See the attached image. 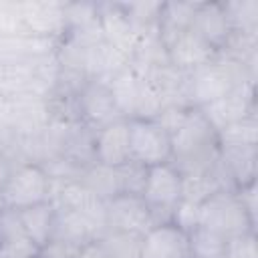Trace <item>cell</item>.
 I'll use <instances>...</instances> for the list:
<instances>
[{"instance_id":"1","label":"cell","mask_w":258,"mask_h":258,"mask_svg":"<svg viewBox=\"0 0 258 258\" xmlns=\"http://www.w3.org/2000/svg\"><path fill=\"white\" fill-rule=\"evenodd\" d=\"M198 226L222 236L224 240H230L244 232H256V226L250 222L246 210L242 208L236 189L216 191L206 202H202Z\"/></svg>"},{"instance_id":"2","label":"cell","mask_w":258,"mask_h":258,"mask_svg":"<svg viewBox=\"0 0 258 258\" xmlns=\"http://www.w3.org/2000/svg\"><path fill=\"white\" fill-rule=\"evenodd\" d=\"M139 196L147 204L155 224H161V214H165L163 220H165V224H169L171 214H173L177 202L181 200V173H179V169L171 161L147 167Z\"/></svg>"},{"instance_id":"3","label":"cell","mask_w":258,"mask_h":258,"mask_svg":"<svg viewBox=\"0 0 258 258\" xmlns=\"http://www.w3.org/2000/svg\"><path fill=\"white\" fill-rule=\"evenodd\" d=\"M4 206L10 210H24L44 202H50V175L34 163L20 165L10 171L8 179L0 187Z\"/></svg>"},{"instance_id":"4","label":"cell","mask_w":258,"mask_h":258,"mask_svg":"<svg viewBox=\"0 0 258 258\" xmlns=\"http://www.w3.org/2000/svg\"><path fill=\"white\" fill-rule=\"evenodd\" d=\"M131 161L151 167L171 161V137L155 119H127Z\"/></svg>"},{"instance_id":"5","label":"cell","mask_w":258,"mask_h":258,"mask_svg":"<svg viewBox=\"0 0 258 258\" xmlns=\"http://www.w3.org/2000/svg\"><path fill=\"white\" fill-rule=\"evenodd\" d=\"M107 234H129L141 238L149 228L155 226L153 216L141 196L117 194L105 202Z\"/></svg>"},{"instance_id":"6","label":"cell","mask_w":258,"mask_h":258,"mask_svg":"<svg viewBox=\"0 0 258 258\" xmlns=\"http://www.w3.org/2000/svg\"><path fill=\"white\" fill-rule=\"evenodd\" d=\"M200 113L206 117L214 131H220L226 125L248 115H254V81H246L224 97L200 107Z\"/></svg>"},{"instance_id":"7","label":"cell","mask_w":258,"mask_h":258,"mask_svg":"<svg viewBox=\"0 0 258 258\" xmlns=\"http://www.w3.org/2000/svg\"><path fill=\"white\" fill-rule=\"evenodd\" d=\"M139 258H191L189 236L175 224H155L139 240Z\"/></svg>"},{"instance_id":"8","label":"cell","mask_w":258,"mask_h":258,"mask_svg":"<svg viewBox=\"0 0 258 258\" xmlns=\"http://www.w3.org/2000/svg\"><path fill=\"white\" fill-rule=\"evenodd\" d=\"M93 153L99 165L121 167L131 161L127 119H115L103 125L93 141Z\"/></svg>"},{"instance_id":"9","label":"cell","mask_w":258,"mask_h":258,"mask_svg":"<svg viewBox=\"0 0 258 258\" xmlns=\"http://www.w3.org/2000/svg\"><path fill=\"white\" fill-rule=\"evenodd\" d=\"M165 46H167V56H169L171 64H175L177 69L196 71L200 67L210 64L214 60V54H216V48H212L191 28L169 38L165 42Z\"/></svg>"},{"instance_id":"10","label":"cell","mask_w":258,"mask_h":258,"mask_svg":"<svg viewBox=\"0 0 258 258\" xmlns=\"http://www.w3.org/2000/svg\"><path fill=\"white\" fill-rule=\"evenodd\" d=\"M189 28L216 50L224 46L232 36V24L228 20V14L222 2L198 4Z\"/></svg>"},{"instance_id":"11","label":"cell","mask_w":258,"mask_h":258,"mask_svg":"<svg viewBox=\"0 0 258 258\" xmlns=\"http://www.w3.org/2000/svg\"><path fill=\"white\" fill-rule=\"evenodd\" d=\"M20 212V220L24 226L26 236L36 244V246H46L52 240V232H54V206L52 202H44L32 208H24L18 210Z\"/></svg>"},{"instance_id":"12","label":"cell","mask_w":258,"mask_h":258,"mask_svg":"<svg viewBox=\"0 0 258 258\" xmlns=\"http://www.w3.org/2000/svg\"><path fill=\"white\" fill-rule=\"evenodd\" d=\"M216 141L218 149H246V147H256L258 141V121L256 113L248 115L240 121H234L226 125L224 129L216 131Z\"/></svg>"},{"instance_id":"13","label":"cell","mask_w":258,"mask_h":258,"mask_svg":"<svg viewBox=\"0 0 258 258\" xmlns=\"http://www.w3.org/2000/svg\"><path fill=\"white\" fill-rule=\"evenodd\" d=\"M83 107H85L87 117L93 119V121H103L105 125L111 123V121H115L111 117V113L117 111V107L113 103V97H111L109 89H105V87H93V89L85 91V95H83Z\"/></svg>"},{"instance_id":"14","label":"cell","mask_w":258,"mask_h":258,"mask_svg":"<svg viewBox=\"0 0 258 258\" xmlns=\"http://www.w3.org/2000/svg\"><path fill=\"white\" fill-rule=\"evenodd\" d=\"M189 252L191 258H222L224 256V248H226V240L210 230L204 228H196L189 234Z\"/></svg>"},{"instance_id":"15","label":"cell","mask_w":258,"mask_h":258,"mask_svg":"<svg viewBox=\"0 0 258 258\" xmlns=\"http://www.w3.org/2000/svg\"><path fill=\"white\" fill-rule=\"evenodd\" d=\"M222 258H258L256 248V232H244L226 240L224 256Z\"/></svg>"},{"instance_id":"16","label":"cell","mask_w":258,"mask_h":258,"mask_svg":"<svg viewBox=\"0 0 258 258\" xmlns=\"http://www.w3.org/2000/svg\"><path fill=\"white\" fill-rule=\"evenodd\" d=\"M38 256H40V246H36L28 236L0 242V258H38Z\"/></svg>"},{"instance_id":"17","label":"cell","mask_w":258,"mask_h":258,"mask_svg":"<svg viewBox=\"0 0 258 258\" xmlns=\"http://www.w3.org/2000/svg\"><path fill=\"white\" fill-rule=\"evenodd\" d=\"M198 220H200V204L189 200H179L171 214V224H175L179 230L189 234L191 230L198 228Z\"/></svg>"},{"instance_id":"18","label":"cell","mask_w":258,"mask_h":258,"mask_svg":"<svg viewBox=\"0 0 258 258\" xmlns=\"http://www.w3.org/2000/svg\"><path fill=\"white\" fill-rule=\"evenodd\" d=\"M26 236L22 220H20V212L18 210H2L0 212V242L4 240H12V238H20Z\"/></svg>"},{"instance_id":"19","label":"cell","mask_w":258,"mask_h":258,"mask_svg":"<svg viewBox=\"0 0 258 258\" xmlns=\"http://www.w3.org/2000/svg\"><path fill=\"white\" fill-rule=\"evenodd\" d=\"M79 248L81 246H75V244H69V242L52 238L46 246L40 248V258H75Z\"/></svg>"},{"instance_id":"20","label":"cell","mask_w":258,"mask_h":258,"mask_svg":"<svg viewBox=\"0 0 258 258\" xmlns=\"http://www.w3.org/2000/svg\"><path fill=\"white\" fill-rule=\"evenodd\" d=\"M236 194H238L240 204H242V208L246 210L250 222L256 226V181H250V183H246V185L236 187Z\"/></svg>"},{"instance_id":"21","label":"cell","mask_w":258,"mask_h":258,"mask_svg":"<svg viewBox=\"0 0 258 258\" xmlns=\"http://www.w3.org/2000/svg\"><path fill=\"white\" fill-rule=\"evenodd\" d=\"M75 258H109V254H107V250H105L101 240H93V242L83 244L77 250Z\"/></svg>"},{"instance_id":"22","label":"cell","mask_w":258,"mask_h":258,"mask_svg":"<svg viewBox=\"0 0 258 258\" xmlns=\"http://www.w3.org/2000/svg\"><path fill=\"white\" fill-rule=\"evenodd\" d=\"M10 171H12V169H10V167H8V165H6V163L0 159V187H2V185H4V181L8 179Z\"/></svg>"},{"instance_id":"23","label":"cell","mask_w":258,"mask_h":258,"mask_svg":"<svg viewBox=\"0 0 258 258\" xmlns=\"http://www.w3.org/2000/svg\"><path fill=\"white\" fill-rule=\"evenodd\" d=\"M2 210H6V206H4V200H2V196H0V212Z\"/></svg>"},{"instance_id":"24","label":"cell","mask_w":258,"mask_h":258,"mask_svg":"<svg viewBox=\"0 0 258 258\" xmlns=\"http://www.w3.org/2000/svg\"><path fill=\"white\" fill-rule=\"evenodd\" d=\"M38 258H40V256H38Z\"/></svg>"}]
</instances>
